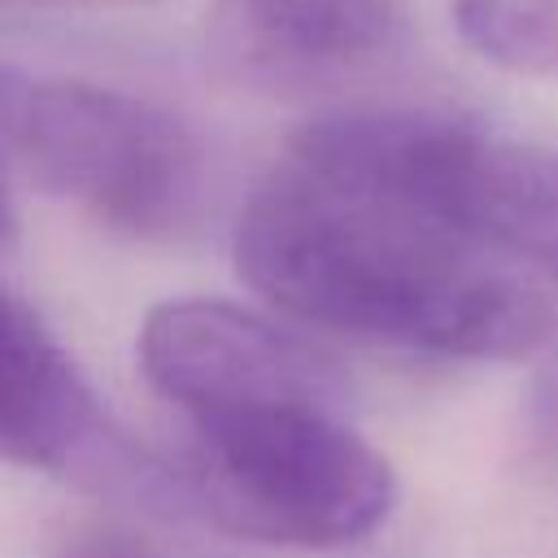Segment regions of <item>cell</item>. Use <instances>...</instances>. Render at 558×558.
Instances as JSON below:
<instances>
[{
    "label": "cell",
    "instance_id": "obj_7",
    "mask_svg": "<svg viewBox=\"0 0 558 558\" xmlns=\"http://www.w3.org/2000/svg\"><path fill=\"white\" fill-rule=\"evenodd\" d=\"M397 0H214L209 48L253 87L296 92L357 74L401 44Z\"/></svg>",
    "mask_w": 558,
    "mask_h": 558
},
{
    "label": "cell",
    "instance_id": "obj_10",
    "mask_svg": "<svg viewBox=\"0 0 558 558\" xmlns=\"http://www.w3.org/2000/svg\"><path fill=\"white\" fill-rule=\"evenodd\" d=\"M70 558H157V554L135 545V541H126V536H96V541L78 545Z\"/></svg>",
    "mask_w": 558,
    "mask_h": 558
},
{
    "label": "cell",
    "instance_id": "obj_3",
    "mask_svg": "<svg viewBox=\"0 0 558 558\" xmlns=\"http://www.w3.org/2000/svg\"><path fill=\"white\" fill-rule=\"evenodd\" d=\"M187 423V488L240 541L340 549L371 536L397 501L388 458L340 418V405L279 401Z\"/></svg>",
    "mask_w": 558,
    "mask_h": 558
},
{
    "label": "cell",
    "instance_id": "obj_4",
    "mask_svg": "<svg viewBox=\"0 0 558 558\" xmlns=\"http://www.w3.org/2000/svg\"><path fill=\"white\" fill-rule=\"evenodd\" d=\"M0 153L126 235H170L205 192V148L170 109L100 83L0 65Z\"/></svg>",
    "mask_w": 558,
    "mask_h": 558
},
{
    "label": "cell",
    "instance_id": "obj_5",
    "mask_svg": "<svg viewBox=\"0 0 558 558\" xmlns=\"http://www.w3.org/2000/svg\"><path fill=\"white\" fill-rule=\"evenodd\" d=\"M140 366L187 418L279 401L340 405V379L314 344L214 296L148 310L140 327Z\"/></svg>",
    "mask_w": 558,
    "mask_h": 558
},
{
    "label": "cell",
    "instance_id": "obj_6",
    "mask_svg": "<svg viewBox=\"0 0 558 558\" xmlns=\"http://www.w3.org/2000/svg\"><path fill=\"white\" fill-rule=\"evenodd\" d=\"M0 458L96 484H140L135 449L31 305L0 292Z\"/></svg>",
    "mask_w": 558,
    "mask_h": 558
},
{
    "label": "cell",
    "instance_id": "obj_1",
    "mask_svg": "<svg viewBox=\"0 0 558 558\" xmlns=\"http://www.w3.org/2000/svg\"><path fill=\"white\" fill-rule=\"evenodd\" d=\"M240 275L279 310L353 340L514 362L558 340V288L418 205L288 161L244 205Z\"/></svg>",
    "mask_w": 558,
    "mask_h": 558
},
{
    "label": "cell",
    "instance_id": "obj_2",
    "mask_svg": "<svg viewBox=\"0 0 558 558\" xmlns=\"http://www.w3.org/2000/svg\"><path fill=\"white\" fill-rule=\"evenodd\" d=\"M292 161L379 187L558 288V148L432 109H357L310 122Z\"/></svg>",
    "mask_w": 558,
    "mask_h": 558
},
{
    "label": "cell",
    "instance_id": "obj_9",
    "mask_svg": "<svg viewBox=\"0 0 558 558\" xmlns=\"http://www.w3.org/2000/svg\"><path fill=\"white\" fill-rule=\"evenodd\" d=\"M523 418H527V440L536 449V462L558 475V353H549L532 384H527V401H523Z\"/></svg>",
    "mask_w": 558,
    "mask_h": 558
},
{
    "label": "cell",
    "instance_id": "obj_8",
    "mask_svg": "<svg viewBox=\"0 0 558 558\" xmlns=\"http://www.w3.org/2000/svg\"><path fill=\"white\" fill-rule=\"evenodd\" d=\"M453 26L484 61L558 78V0H453Z\"/></svg>",
    "mask_w": 558,
    "mask_h": 558
},
{
    "label": "cell",
    "instance_id": "obj_11",
    "mask_svg": "<svg viewBox=\"0 0 558 558\" xmlns=\"http://www.w3.org/2000/svg\"><path fill=\"white\" fill-rule=\"evenodd\" d=\"M9 231H13V214H9V201H4V187H0V248H4Z\"/></svg>",
    "mask_w": 558,
    "mask_h": 558
}]
</instances>
